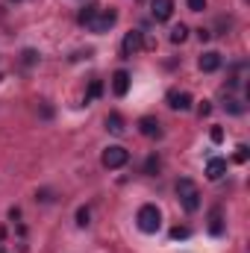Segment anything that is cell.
<instances>
[{
  "mask_svg": "<svg viewBox=\"0 0 250 253\" xmlns=\"http://www.w3.org/2000/svg\"><path fill=\"white\" fill-rule=\"evenodd\" d=\"M174 191H177V197H180V203H183L186 212H197V209H200V191L194 186V180L180 177L177 186H174Z\"/></svg>",
  "mask_w": 250,
  "mask_h": 253,
  "instance_id": "obj_1",
  "label": "cell"
},
{
  "mask_svg": "<svg viewBox=\"0 0 250 253\" xmlns=\"http://www.w3.org/2000/svg\"><path fill=\"white\" fill-rule=\"evenodd\" d=\"M224 106H227V112H230V115H242V112H245V106H242V100H236V97H230V100H227Z\"/></svg>",
  "mask_w": 250,
  "mask_h": 253,
  "instance_id": "obj_20",
  "label": "cell"
},
{
  "mask_svg": "<svg viewBox=\"0 0 250 253\" xmlns=\"http://www.w3.org/2000/svg\"><path fill=\"white\" fill-rule=\"evenodd\" d=\"M138 132L147 135V138H159V135H162V124H159V118H153V115L138 118Z\"/></svg>",
  "mask_w": 250,
  "mask_h": 253,
  "instance_id": "obj_7",
  "label": "cell"
},
{
  "mask_svg": "<svg viewBox=\"0 0 250 253\" xmlns=\"http://www.w3.org/2000/svg\"><path fill=\"white\" fill-rule=\"evenodd\" d=\"M3 239H6V227H0V242H3Z\"/></svg>",
  "mask_w": 250,
  "mask_h": 253,
  "instance_id": "obj_29",
  "label": "cell"
},
{
  "mask_svg": "<svg viewBox=\"0 0 250 253\" xmlns=\"http://www.w3.org/2000/svg\"><path fill=\"white\" fill-rule=\"evenodd\" d=\"M36 62H39V53L36 50H24V65L30 68V65H36Z\"/></svg>",
  "mask_w": 250,
  "mask_h": 253,
  "instance_id": "obj_23",
  "label": "cell"
},
{
  "mask_svg": "<svg viewBox=\"0 0 250 253\" xmlns=\"http://www.w3.org/2000/svg\"><path fill=\"white\" fill-rule=\"evenodd\" d=\"M77 224H80V227H88V224H91V209H88V206H80V209H77Z\"/></svg>",
  "mask_w": 250,
  "mask_h": 253,
  "instance_id": "obj_17",
  "label": "cell"
},
{
  "mask_svg": "<svg viewBox=\"0 0 250 253\" xmlns=\"http://www.w3.org/2000/svg\"><path fill=\"white\" fill-rule=\"evenodd\" d=\"M159 165H162V162H159V156H156V153H150V156H147V162H144V174H156V171H159Z\"/></svg>",
  "mask_w": 250,
  "mask_h": 253,
  "instance_id": "obj_18",
  "label": "cell"
},
{
  "mask_svg": "<svg viewBox=\"0 0 250 253\" xmlns=\"http://www.w3.org/2000/svg\"><path fill=\"white\" fill-rule=\"evenodd\" d=\"M106 129H109L112 135H121V132H124V118H121L118 112H109V115H106Z\"/></svg>",
  "mask_w": 250,
  "mask_h": 253,
  "instance_id": "obj_13",
  "label": "cell"
},
{
  "mask_svg": "<svg viewBox=\"0 0 250 253\" xmlns=\"http://www.w3.org/2000/svg\"><path fill=\"white\" fill-rule=\"evenodd\" d=\"M209 138H212L215 144H221V141H224V129H221V126H212V129H209Z\"/></svg>",
  "mask_w": 250,
  "mask_h": 253,
  "instance_id": "obj_22",
  "label": "cell"
},
{
  "mask_svg": "<svg viewBox=\"0 0 250 253\" xmlns=\"http://www.w3.org/2000/svg\"><path fill=\"white\" fill-rule=\"evenodd\" d=\"M188 9L191 12H203L206 9V0H188Z\"/></svg>",
  "mask_w": 250,
  "mask_h": 253,
  "instance_id": "obj_25",
  "label": "cell"
},
{
  "mask_svg": "<svg viewBox=\"0 0 250 253\" xmlns=\"http://www.w3.org/2000/svg\"><path fill=\"white\" fill-rule=\"evenodd\" d=\"M97 9H100L97 3H88V6H83V9H80V15H77V21H80V24L85 27V24H88V21L94 18V12H97Z\"/></svg>",
  "mask_w": 250,
  "mask_h": 253,
  "instance_id": "obj_14",
  "label": "cell"
},
{
  "mask_svg": "<svg viewBox=\"0 0 250 253\" xmlns=\"http://www.w3.org/2000/svg\"><path fill=\"white\" fill-rule=\"evenodd\" d=\"M135 221H138V230H141V233H156V230L162 227V212H159L153 203H144V206L138 209Z\"/></svg>",
  "mask_w": 250,
  "mask_h": 253,
  "instance_id": "obj_2",
  "label": "cell"
},
{
  "mask_svg": "<svg viewBox=\"0 0 250 253\" xmlns=\"http://www.w3.org/2000/svg\"><path fill=\"white\" fill-rule=\"evenodd\" d=\"M197 65H200V71H203V74H212V71H218V68H221V53H218V50H206V53L197 59Z\"/></svg>",
  "mask_w": 250,
  "mask_h": 253,
  "instance_id": "obj_11",
  "label": "cell"
},
{
  "mask_svg": "<svg viewBox=\"0 0 250 253\" xmlns=\"http://www.w3.org/2000/svg\"><path fill=\"white\" fill-rule=\"evenodd\" d=\"M100 162H103V168H109V171L124 168L126 162H129V150H126V147H121V144H112V147H106V150H103Z\"/></svg>",
  "mask_w": 250,
  "mask_h": 253,
  "instance_id": "obj_4",
  "label": "cell"
},
{
  "mask_svg": "<svg viewBox=\"0 0 250 253\" xmlns=\"http://www.w3.org/2000/svg\"><path fill=\"white\" fill-rule=\"evenodd\" d=\"M150 15H153V21H171L174 0H150Z\"/></svg>",
  "mask_w": 250,
  "mask_h": 253,
  "instance_id": "obj_6",
  "label": "cell"
},
{
  "mask_svg": "<svg viewBox=\"0 0 250 253\" xmlns=\"http://www.w3.org/2000/svg\"><path fill=\"white\" fill-rule=\"evenodd\" d=\"M100 94H103V83H100V80H91V85H88V91H85V103L97 100Z\"/></svg>",
  "mask_w": 250,
  "mask_h": 253,
  "instance_id": "obj_15",
  "label": "cell"
},
{
  "mask_svg": "<svg viewBox=\"0 0 250 253\" xmlns=\"http://www.w3.org/2000/svg\"><path fill=\"white\" fill-rule=\"evenodd\" d=\"M227 174V159H221V156H212L209 162H206V177L215 183V180H221Z\"/></svg>",
  "mask_w": 250,
  "mask_h": 253,
  "instance_id": "obj_9",
  "label": "cell"
},
{
  "mask_svg": "<svg viewBox=\"0 0 250 253\" xmlns=\"http://www.w3.org/2000/svg\"><path fill=\"white\" fill-rule=\"evenodd\" d=\"M39 200H44V203H50V200H53V194H50V191L44 189V191H39Z\"/></svg>",
  "mask_w": 250,
  "mask_h": 253,
  "instance_id": "obj_27",
  "label": "cell"
},
{
  "mask_svg": "<svg viewBox=\"0 0 250 253\" xmlns=\"http://www.w3.org/2000/svg\"><path fill=\"white\" fill-rule=\"evenodd\" d=\"M141 44H144L141 30H129L124 36V42H121V56H124V59H132V56L141 50Z\"/></svg>",
  "mask_w": 250,
  "mask_h": 253,
  "instance_id": "obj_5",
  "label": "cell"
},
{
  "mask_svg": "<svg viewBox=\"0 0 250 253\" xmlns=\"http://www.w3.org/2000/svg\"><path fill=\"white\" fill-rule=\"evenodd\" d=\"M197 39H200V42H209V39H212V33H209V30H203V27H200V30H197Z\"/></svg>",
  "mask_w": 250,
  "mask_h": 253,
  "instance_id": "obj_26",
  "label": "cell"
},
{
  "mask_svg": "<svg viewBox=\"0 0 250 253\" xmlns=\"http://www.w3.org/2000/svg\"><path fill=\"white\" fill-rule=\"evenodd\" d=\"M186 39H188V27L186 24H177V27L171 30V42H174V44H183Z\"/></svg>",
  "mask_w": 250,
  "mask_h": 253,
  "instance_id": "obj_16",
  "label": "cell"
},
{
  "mask_svg": "<svg viewBox=\"0 0 250 253\" xmlns=\"http://www.w3.org/2000/svg\"><path fill=\"white\" fill-rule=\"evenodd\" d=\"M188 236H191L188 227H174V230H171V239H174V242H183V239H188Z\"/></svg>",
  "mask_w": 250,
  "mask_h": 253,
  "instance_id": "obj_21",
  "label": "cell"
},
{
  "mask_svg": "<svg viewBox=\"0 0 250 253\" xmlns=\"http://www.w3.org/2000/svg\"><path fill=\"white\" fill-rule=\"evenodd\" d=\"M168 106L171 109H180V112H186V109H191V94L188 91H168Z\"/></svg>",
  "mask_w": 250,
  "mask_h": 253,
  "instance_id": "obj_10",
  "label": "cell"
},
{
  "mask_svg": "<svg viewBox=\"0 0 250 253\" xmlns=\"http://www.w3.org/2000/svg\"><path fill=\"white\" fill-rule=\"evenodd\" d=\"M112 91H115V97H126V91H129V74H126L124 68L112 74Z\"/></svg>",
  "mask_w": 250,
  "mask_h": 253,
  "instance_id": "obj_12",
  "label": "cell"
},
{
  "mask_svg": "<svg viewBox=\"0 0 250 253\" xmlns=\"http://www.w3.org/2000/svg\"><path fill=\"white\" fill-rule=\"evenodd\" d=\"M115 21H118V12H115V9H103V6H100V9L94 12V18H91L85 27H88L91 33H109V30L115 27Z\"/></svg>",
  "mask_w": 250,
  "mask_h": 253,
  "instance_id": "obj_3",
  "label": "cell"
},
{
  "mask_svg": "<svg viewBox=\"0 0 250 253\" xmlns=\"http://www.w3.org/2000/svg\"><path fill=\"white\" fill-rule=\"evenodd\" d=\"M209 112H212V103H209V100H203V103L197 106V115H200V118H206Z\"/></svg>",
  "mask_w": 250,
  "mask_h": 253,
  "instance_id": "obj_24",
  "label": "cell"
},
{
  "mask_svg": "<svg viewBox=\"0 0 250 253\" xmlns=\"http://www.w3.org/2000/svg\"><path fill=\"white\" fill-rule=\"evenodd\" d=\"M9 218H12V221H18V218H21V209H18V206H12V209H9Z\"/></svg>",
  "mask_w": 250,
  "mask_h": 253,
  "instance_id": "obj_28",
  "label": "cell"
},
{
  "mask_svg": "<svg viewBox=\"0 0 250 253\" xmlns=\"http://www.w3.org/2000/svg\"><path fill=\"white\" fill-rule=\"evenodd\" d=\"M233 159H236L239 165H245V162L250 159V147H248V144H239V147H236V156H233Z\"/></svg>",
  "mask_w": 250,
  "mask_h": 253,
  "instance_id": "obj_19",
  "label": "cell"
},
{
  "mask_svg": "<svg viewBox=\"0 0 250 253\" xmlns=\"http://www.w3.org/2000/svg\"><path fill=\"white\" fill-rule=\"evenodd\" d=\"M206 230H209V236H224V212H221V206H215V209H209V224H206Z\"/></svg>",
  "mask_w": 250,
  "mask_h": 253,
  "instance_id": "obj_8",
  "label": "cell"
}]
</instances>
